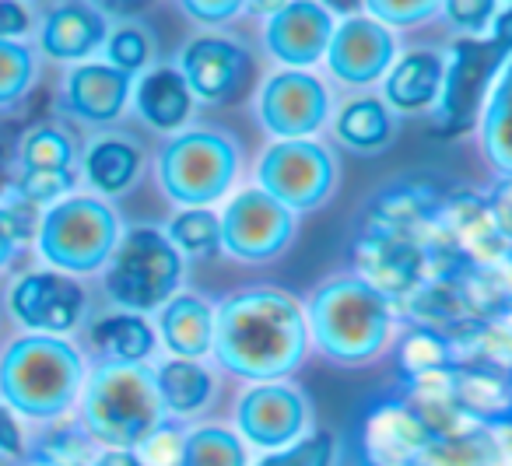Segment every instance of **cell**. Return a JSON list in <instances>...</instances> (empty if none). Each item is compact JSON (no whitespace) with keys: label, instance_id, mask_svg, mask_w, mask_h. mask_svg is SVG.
Masks as SVG:
<instances>
[{"label":"cell","instance_id":"cell-1","mask_svg":"<svg viewBox=\"0 0 512 466\" xmlns=\"http://www.w3.org/2000/svg\"><path fill=\"white\" fill-rule=\"evenodd\" d=\"M306 309L288 291L246 288L214 305L211 354L246 382H278L299 372L309 354Z\"/></svg>","mask_w":512,"mask_h":466},{"label":"cell","instance_id":"cell-2","mask_svg":"<svg viewBox=\"0 0 512 466\" xmlns=\"http://www.w3.org/2000/svg\"><path fill=\"white\" fill-rule=\"evenodd\" d=\"M309 337L330 365L362 368L386 351L393 337V302L365 277H330L306 305Z\"/></svg>","mask_w":512,"mask_h":466},{"label":"cell","instance_id":"cell-3","mask_svg":"<svg viewBox=\"0 0 512 466\" xmlns=\"http://www.w3.org/2000/svg\"><path fill=\"white\" fill-rule=\"evenodd\" d=\"M81 417L95 442L109 449H137L165 424L155 372L148 365L106 361L92 372L81 393Z\"/></svg>","mask_w":512,"mask_h":466},{"label":"cell","instance_id":"cell-4","mask_svg":"<svg viewBox=\"0 0 512 466\" xmlns=\"http://www.w3.org/2000/svg\"><path fill=\"white\" fill-rule=\"evenodd\" d=\"M85 361L60 337H22L0 358V393L18 414L53 421L81 393Z\"/></svg>","mask_w":512,"mask_h":466},{"label":"cell","instance_id":"cell-5","mask_svg":"<svg viewBox=\"0 0 512 466\" xmlns=\"http://www.w3.org/2000/svg\"><path fill=\"white\" fill-rule=\"evenodd\" d=\"M183 281V253L158 228H130L109 256L106 295L127 312L162 309Z\"/></svg>","mask_w":512,"mask_h":466},{"label":"cell","instance_id":"cell-6","mask_svg":"<svg viewBox=\"0 0 512 466\" xmlns=\"http://www.w3.org/2000/svg\"><path fill=\"white\" fill-rule=\"evenodd\" d=\"M239 172V148L218 130L176 134L158 155V183L183 207H211L225 197Z\"/></svg>","mask_w":512,"mask_h":466},{"label":"cell","instance_id":"cell-7","mask_svg":"<svg viewBox=\"0 0 512 466\" xmlns=\"http://www.w3.org/2000/svg\"><path fill=\"white\" fill-rule=\"evenodd\" d=\"M120 246V218L95 197H67L50 207L39 225V253L67 274L106 267Z\"/></svg>","mask_w":512,"mask_h":466},{"label":"cell","instance_id":"cell-8","mask_svg":"<svg viewBox=\"0 0 512 466\" xmlns=\"http://www.w3.org/2000/svg\"><path fill=\"white\" fill-rule=\"evenodd\" d=\"M256 183L292 214L323 207L337 190V162L320 141H274L256 165Z\"/></svg>","mask_w":512,"mask_h":466},{"label":"cell","instance_id":"cell-9","mask_svg":"<svg viewBox=\"0 0 512 466\" xmlns=\"http://www.w3.org/2000/svg\"><path fill=\"white\" fill-rule=\"evenodd\" d=\"M235 431L246 445L281 452L313 431V403L306 389L288 379L253 382L235 400Z\"/></svg>","mask_w":512,"mask_h":466},{"label":"cell","instance_id":"cell-10","mask_svg":"<svg viewBox=\"0 0 512 466\" xmlns=\"http://www.w3.org/2000/svg\"><path fill=\"white\" fill-rule=\"evenodd\" d=\"M295 239V214L281 207L271 193L242 190L228 200L221 214V249L235 260L267 263L278 260Z\"/></svg>","mask_w":512,"mask_h":466},{"label":"cell","instance_id":"cell-11","mask_svg":"<svg viewBox=\"0 0 512 466\" xmlns=\"http://www.w3.org/2000/svg\"><path fill=\"white\" fill-rule=\"evenodd\" d=\"M502 53L495 50V43L484 39H460L453 43V60L446 67L442 78V95H439V130L442 134H456L467 130L474 123V116L481 113V102L488 95V85L495 78V71L502 67Z\"/></svg>","mask_w":512,"mask_h":466},{"label":"cell","instance_id":"cell-12","mask_svg":"<svg viewBox=\"0 0 512 466\" xmlns=\"http://www.w3.org/2000/svg\"><path fill=\"white\" fill-rule=\"evenodd\" d=\"M330 95L306 71H281L260 92V123L278 141H306L327 123Z\"/></svg>","mask_w":512,"mask_h":466},{"label":"cell","instance_id":"cell-13","mask_svg":"<svg viewBox=\"0 0 512 466\" xmlns=\"http://www.w3.org/2000/svg\"><path fill=\"white\" fill-rule=\"evenodd\" d=\"M179 74H183L190 95L221 106L246 88L249 74H253V60H249L246 46H239L235 39L200 36L179 57Z\"/></svg>","mask_w":512,"mask_h":466},{"label":"cell","instance_id":"cell-14","mask_svg":"<svg viewBox=\"0 0 512 466\" xmlns=\"http://www.w3.org/2000/svg\"><path fill=\"white\" fill-rule=\"evenodd\" d=\"M358 267H362L358 277H365L372 288H379L393 302V298L414 295L425 284L428 253L418 235L369 228L358 242Z\"/></svg>","mask_w":512,"mask_h":466},{"label":"cell","instance_id":"cell-15","mask_svg":"<svg viewBox=\"0 0 512 466\" xmlns=\"http://www.w3.org/2000/svg\"><path fill=\"white\" fill-rule=\"evenodd\" d=\"M397 57V39L376 18H344L334 25V36L327 46V67L344 85H376Z\"/></svg>","mask_w":512,"mask_h":466},{"label":"cell","instance_id":"cell-16","mask_svg":"<svg viewBox=\"0 0 512 466\" xmlns=\"http://www.w3.org/2000/svg\"><path fill=\"white\" fill-rule=\"evenodd\" d=\"M428 442L432 431L411 400H383L365 417L362 449L372 466H414Z\"/></svg>","mask_w":512,"mask_h":466},{"label":"cell","instance_id":"cell-17","mask_svg":"<svg viewBox=\"0 0 512 466\" xmlns=\"http://www.w3.org/2000/svg\"><path fill=\"white\" fill-rule=\"evenodd\" d=\"M330 36H334V18L320 0H288L267 22L264 43L274 60L288 64V71H302L327 57Z\"/></svg>","mask_w":512,"mask_h":466},{"label":"cell","instance_id":"cell-18","mask_svg":"<svg viewBox=\"0 0 512 466\" xmlns=\"http://www.w3.org/2000/svg\"><path fill=\"white\" fill-rule=\"evenodd\" d=\"M11 312L39 333H67L85 316V291L64 274H29L11 288Z\"/></svg>","mask_w":512,"mask_h":466},{"label":"cell","instance_id":"cell-19","mask_svg":"<svg viewBox=\"0 0 512 466\" xmlns=\"http://www.w3.org/2000/svg\"><path fill=\"white\" fill-rule=\"evenodd\" d=\"M67 109L85 123H113L130 102V74L113 64H81L67 78Z\"/></svg>","mask_w":512,"mask_h":466},{"label":"cell","instance_id":"cell-20","mask_svg":"<svg viewBox=\"0 0 512 466\" xmlns=\"http://www.w3.org/2000/svg\"><path fill=\"white\" fill-rule=\"evenodd\" d=\"M43 53L53 60H81L92 57L102 43H106V18L102 11H95L92 4H60L46 15L43 32H39Z\"/></svg>","mask_w":512,"mask_h":466},{"label":"cell","instance_id":"cell-21","mask_svg":"<svg viewBox=\"0 0 512 466\" xmlns=\"http://www.w3.org/2000/svg\"><path fill=\"white\" fill-rule=\"evenodd\" d=\"M442 78H446V64L439 53L414 50L386 71L383 102L397 113H421L439 102Z\"/></svg>","mask_w":512,"mask_h":466},{"label":"cell","instance_id":"cell-22","mask_svg":"<svg viewBox=\"0 0 512 466\" xmlns=\"http://www.w3.org/2000/svg\"><path fill=\"white\" fill-rule=\"evenodd\" d=\"M158 333L172 358L200 361L214 340V305L200 295H172L158 312Z\"/></svg>","mask_w":512,"mask_h":466},{"label":"cell","instance_id":"cell-23","mask_svg":"<svg viewBox=\"0 0 512 466\" xmlns=\"http://www.w3.org/2000/svg\"><path fill=\"white\" fill-rule=\"evenodd\" d=\"M137 113L155 130H179L190 120L193 95L176 67H158L137 81Z\"/></svg>","mask_w":512,"mask_h":466},{"label":"cell","instance_id":"cell-24","mask_svg":"<svg viewBox=\"0 0 512 466\" xmlns=\"http://www.w3.org/2000/svg\"><path fill=\"white\" fill-rule=\"evenodd\" d=\"M334 130L344 148L358 151V155H379V151H386L393 144L397 123H393V113L383 99L362 95V99L344 102Z\"/></svg>","mask_w":512,"mask_h":466},{"label":"cell","instance_id":"cell-25","mask_svg":"<svg viewBox=\"0 0 512 466\" xmlns=\"http://www.w3.org/2000/svg\"><path fill=\"white\" fill-rule=\"evenodd\" d=\"M158 396H162L165 414L172 417H197L214 400V375L200 361L169 358L155 372Z\"/></svg>","mask_w":512,"mask_h":466},{"label":"cell","instance_id":"cell-26","mask_svg":"<svg viewBox=\"0 0 512 466\" xmlns=\"http://www.w3.org/2000/svg\"><path fill=\"white\" fill-rule=\"evenodd\" d=\"M141 148L130 137H99L85 155V176L106 197L130 190V183L141 172Z\"/></svg>","mask_w":512,"mask_h":466},{"label":"cell","instance_id":"cell-27","mask_svg":"<svg viewBox=\"0 0 512 466\" xmlns=\"http://www.w3.org/2000/svg\"><path fill=\"white\" fill-rule=\"evenodd\" d=\"M481 148L488 162L512 179V60L495 78L488 106L481 109Z\"/></svg>","mask_w":512,"mask_h":466},{"label":"cell","instance_id":"cell-28","mask_svg":"<svg viewBox=\"0 0 512 466\" xmlns=\"http://www.w3.org/2000/svg\"><path fill=\"white\" fill-rule=\"evenodd\" d=\"M92 340L106 361H127V365H144L155 354V330L137 312H113L102 323H95Z\"/></svg>","mask_w":512,"mask_h":466},{"label":"cell","instance_id":"cell-29","mask_svg":"<svg viewBox=\"0 0 512 466\" xmlns=\"http://www.w3.org/2000/svg\"><path fill=\"white\" fill-rule=\"evenodd\" d=\"M179 466H249V449L228 424H200L183 435Z\"/></svg>","mask_w":512,"mask_h":466},{"label":"cell","instance_id":"cell-30","mask_svg":"<svg viewBox=\"0 0 512 466\" xmlns=\"http://www.w3.org/2000/svg\"><path fill=\"white\" fill-rule=\"evenodd\" d=\"M460 365L456 358V340L442 330H432V326H418L404 337L400 344V372H404L407 382L425 379V375L446 372V368Z\"/></svg>","mask_w":512,"mask_h":466},{"label":"cell","instance_id":"cell-31","mask_svg":"<svg viewBox=\"0 0 512 466\" xmlns=\"http://www.w3.org/2000/svg\"><path fill=\"white\" fill-rule=\"evenodd\" d=\"M414 466H495V449L481 424L456 435H432Z\"/></svg>","mask_w":512,"mask_h":466},{"label":"cell","instance_id":"cell-32","mask_svg":"<svg viewBox=\"0 0 512 466\" xmlns=\"http://www.w3.org/2000/svg\"><path fill=\"white\" fill-rule=\"evenodd\" d=\"M169 242L190 256H214L221 249V218L211 207H186L169 221Z\"/></svg>","mask_w":512,"mask_h":466},{"label":"cell","instance_id":"cell-33","mask_svg":"<svg viewBox=\"0 0 512 466\" xmlns=\"http://www.w3.org/2000/svg\"><path fill=\"white\" fill-rule=\"evenodd\" d=\"M337 456H341L337 435L320 428V431H309L306 438H299V442L288 445V449L264 452L253 466H337Z\"/></svg>","mask_w":512,"mask_h":466},{"label":"cell","instance_id":"cell-34","mask_svg":"<svg viewBox=\"0 0 512 466\" xmlns=\"http://www.w3.org/2000/svg\"><path fill=\"white\" fill-rule=\"evenodd\" d=\"M22 162L25 172H53V169H71L74 148L71 137L57 127H39L25 137L22 144Z\"/></svg>","mask_w":512,"mask_h":466},{"label":"cell","instance_id":"cell-35","mask_svg":"<svg viewBox=\"0 0 512 466\" xmlns=\"http://www.w3.org/2000/svg\"><path fill=\"white\" fill-rule=\"evenodd\" d=\"M32 78H36V60H32L29 46L15 43V39H0V106L22 99Z\"/></svg>","mask_w":512,"mask_h":466},{"label":"cell","instance_id":"cell-36","mask_svg":"<svg viewBox=\"0 0 512 466\" xmlns=\"http://www.w3.org/2000/svg\"><path fill=\"white\" fill-rule=\"evenodd\" d=\"M106 50H109V64L123 74H137L144 71V64L151 60V39L144 29L137 25H123L116 29L113 36L106 39Z\"/></svg>","mask_w":512,"mask_h":466},{"label":"cell","instance_id":"cell-37","mask_svg":"<svg viewBox=\"0 0 512 466\" xmlns=\"http://www.w3.org/2000/svg\"><path fill=\"white\" fill-rule=\"evenodd\" d=\"M362 4L379 25H393V29L421 25L442 8V0H362Z\"/></svg>","mask_w":512,"mask_h":466},{"label":"cell","instance_id":"cell-38","mask_svg":"<svg viewBox=\"0 0 512 466\" xmlns=\"http://www.w3.org/2000/svg\"><path fill=\"white\" fill-rule=\"evenodd\" d=\"M137 459L144 466H179V452H183V431L176 424L165 421L158 431H151L141 445H137Z\"/></svg>","mask_w":512,"mask_h":466},{"label":"cell","instance_id":"cell-39","mask_svg":"<svg viewBox=\"0 0 512 466\" xmlns=\"http://www.w3.org/2000/svg\"><path fill=\"white\" fill-rule=\"evenodd\" d=\"M495 8L498 0H442L449 25L470 32V36H477L481 29H488V22H495Z\"/></svg>","mask_w":512,"mask_h":466},{"label":"cell","instance_id":"cell-40","mask_svg":"<svg viewBox=\"0 0 512 466\" xmlns=\"http://www.w3.org/2000/svg\"><path fill=\"white\" fill-rule=\"evenodd\" d=\"M74 186L71 169H53V172H25L22 176V197L32 204H50V200L64 197Z\"/></svg>","mask_w":512,"mask_h":466},{"label":"cell","instance_id":"cell-41","mask_svg":"<svg viewBox=\"0 0 512 466\" xmlns=\"http://www.w3.org/2000/svg\"><path fill=\"white\" fill-rule=\"evenodd\" d=\"M179 8L200 25H221L239 15L246 8V0H179Z\"/></svg>","mask_w":512,"mask_h":466},{"label":"cell","instance_id":"cell-42","mask_svg":"<svg viewBox=\"0 0 512 466\" xmlns=\"http://www.w3.org/2000/svg\"><path fill=\"white\" fill-rule=\"evenodd\" d=\"M29 239V225L18 207H0V267L15 256L18 242Z\"/></svg>","mask_w":512,"mask_h":466},{"label":"cell","instance_id":"cell-43","mask_svg":"<svg viewBox=\"0 0 512 466\" xmlns=\"http://www.w3.org/2000/svg\"><path fill=\"white\" fill-rule=\"evenodd\" d=\"M488 214H491V221H495L498 235L512 246V179H505L488 197Z\"/></svg>","mask_w":512,"mask_h":466},{"label":"cell","instance_id":"cell-44","mask_svg":"<svg viewBox=\"0 0 512 466\" xmlns=\"http://www.w3.org/2000/svg\"><path fill=\"white\" fill-rule=\"evenodd\" d=\"M32 25L29 11L18 0H0V39H18L25 36Z\"/></svg>","mask_w":512,"mask_h":466},{"label":"cell","instance_id":"cell-45","mask_svg":"<svg viewBox=\"0 0 512 466\" xmlns=\"http://www.w3.org/2000/svg\"><path fill=\"white\" fill-rule=\"evenodd\" d=\"M484 431H488L491 449H495V466H512V417L484 424Z\"/></svg>","mask_w":512,"mask_h":466},{"label":"cell","instance_id":"cell-46","mask_svg":"<svg viewBox=\"0 0 512 466\" xmlns=\"http://www.w3.org/2000/svg\"><path fill=\"white\" fill-rule=\"evenodd\" d=\"M491 43H495V50L502 53V57H509V53H512V4L502 11V15H495V29H491Z\"/></svg>","mask_w":512,"mask_h":466},{"label":"cell","instance_id":"cell-47","mask_svg":"<svg viewBox=\"0 0 512 466\" xmlns=\"http://www.w3.org/2000/svg\"><path fill=\"white\" fill-rule=\"evenodd\" d=\"M18 445H22V435H18L15 421H11L8 410H0V449H4V452H18Z\"/></svg>","mask_w":512,"mask_h":466},{"label":"cell","instance_id":"cell-48","mask_svg":"<svg viewBox=\"0 0 512 466\" xmlns=\"http://www.w3.org/2000/svg\"><path fill=\"white\" fill-rule=\"evenodd\" d=\"M151 0H95V11H109V15H134V11L148 8Z\"/></svg>","mask_w":512,"mask_h":466},{"label":"cell","instance_id":"cell-49","mask_svg":"<svg viewBox=\"0 0 512 466\" xmlns=\"http://www.w3.org/2000/svg\"><path fill=\"white\" fill-rule=\"evenodd\" d=\"M92 466H144V463L137 459L134 449H109V452H102Z\"/></svg>","mask_w":512,"mask_h":466},{"label":"cell","instance_id":"cell-50","mask_svg":"<svg viewBox=\"0 0 512 466\" xmlns=\"http://www.w3.org/2000/svg\"><path fill=\"white\" fill-rule=\"evenodd\" d=\"M327 8L344 18H355V11L362 8V0H327Z\"/></svg>","mask_w":512,"mask_h":466},{"label":"cell","instance_id":"cell-51","mask_svg":"<svg viewBox=\"0 0 512 466\" xmlns=\"http://www.w3.org/2000/svg\"><path fill=\"white\" fill-rule=\"evenodd\" d=\"M249 8L260 11V15H274V11H281L288 4V0H246Z\"/></svg>","mask_w":512,"mask_h":466},{"label":"cell","instance_id":"cell-52","mask_svg":"<svg viewBox=\"0 0 512 466\" xmlns=\"http://www.w3.org/2000/svg\"><path fill=\"white\" fill-rule=\"evenodd\" d=\"M32 466H50V463H43V459H36V463H32Z\"/></svg>","mask_w":512,"mask_h":466},{"label":"cell","instance_id":"cell-53","mask_svg":"<svg viewBox=\"0 0 512 466\" xmlns=\"http://www.w3.org/2000/svg\"><path fill=\"white\" fill-rule=\"evenodd\" d=\"M362 466H372V463H362Z\"/></svg>","mask_w":512,"mask_h":466},{"label":"cell","instance_id":"cell-54","mask_svg":"<svg viewBox=\"0 0 512 466\" xmlns=\"http://www.w3.org/2000/svg\"><path fill=\"white\" fill-rule=\"evenodd\" d=\"M509 4H512V0H509Z\"/></svg>","mask_w":512,"mask_h":466}]
</instances>
